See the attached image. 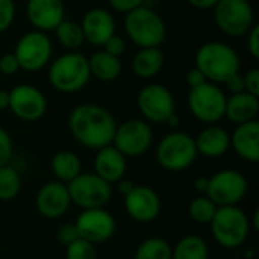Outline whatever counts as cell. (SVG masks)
Wrapping results in <instances>:
<instances>
[{"label": "cell", "instance_id": "1", "mask_svg": "<svg viewBox=\"0 0 259 259\" xmlns=\"http://www.w3.org/2000/svg\"><path fill=\"white\" fill-rule=\"evenodd\" d=\"M68 127L79 144L99 150L112 144L117 121L106 108L94 103H83L71 111Z\"/></svg>", "mask_w": 259, "mask_h": 259}, {"label": "cell", "instance_id": "2", "mask_svg": "<svg viewBox=\"0 0 259 259\" xmlns=\"http://www.w3.org/2000/svg\"><path fill=\"white\" fill-rule=\"evenodd\" d=\"M196 67L205 74L208 82L225 83L231 76L240 73V56L226 42L211 41L199 47L196 53Z\"/></svg>", "mask_w": 259, "mask_h": 259}, {"label": "cell", "instance_id": "3", "mask_svg": "<svg viewBox=\"0 0 259 259\" xmlns=\"http://www.w3.org/2000/svg\"><path fill=\"white\" fill-rule=\"evenodd\" d=\"M50 85L65 94L77 93L85 88L91 79L88 58L79 52H67L58 56L49 67Z\"/></svg>", "mask_w": 259, "mask_h": 259}, {"label": "cell", "instance_id": "4", "mask_svg": "<svg viewBox=\"0 0 259 259\" xmlns=\"http://www.w3.org/2000/svg\"><path fill=\"white\" fill-rule=\"evenodd\" d=\"M124 30L129 39L140 49L159 47L167 35L164 20L146 6H140L126 14Z\"/></svg>", "mask_w": 259, "mask_h": 259}, {"label": "cell", "instance_id": "5", "mask_svg": "<svg viewBox=\"0 0 259 259\" xmlns=\"http://www.w3.org/2000/svg\"><path fill=\"white\" fill-rule=\"evenodd\" d=\"M209 225L214 240L225 249L243 246L250 234V220L238 205L219 206Z\"/></svg>", "mask_w": 259, "mask_h": 259}, {"label": "cell", "instance_id": "6", "mask_svg": "<svg viewBox=\"0 0 259 259\" xmlns=\"http://www.w3.org/2000/svg\"><path fill=\"white\" fill-rule=\"evenodd\" d=\"M197 155L194 138L181 131L167 134L156 146V161L168 171H182L190 168Z\"/></svg>", "mask_w": 259, "mask_h": 259}, {"label": "cell", "instance_id": "7", "mask_svg": "<svg viewBox=\"0 0 259 259\" xmlns=\"http://www.w3.org/2000/svg\"><path fill=\"white\" fill-rule=\"evenodd\" d=\"M226 99L228 96L220 88V85L205 82L190 90L188 108L199 121L206 124H215L225 117Z\"/></svg>", "mask_w": 259, "mask_h": 259}, {"label": "cell", "instance_id": "8", "mask_svg": "<svg viewBox=\"0 0 259 259\" xmlns=\"http://www.w3.org/2000/svg\"><path fill=\"white\" fill-rule=\"evenodd\" d=\"M214 20L223 33L238 38L255 26V12L249 0H219Z\"/></svg>", "mask_w": 259, "mask_h": 259}, {"label": "cell", "instance_id": "9", "mask_svg": "<svg viewBox=\"0 0 259 259\" xmlns=\"http://www.w3.org/2000/svg\"><path fill=\"white\" fill-rule=\"evenodd\" d=\"M71 203L82 209L105 208L112 197V187L96 173H80L67 184Z\"/></svg>", "mask_w": 259, "mask_h": 259}, {"label": "cell", "instance_id": "10", "mask_svg": "<svg viewBox=\"0 0 259 259\" xmlns=\"http://www.w3.org/2000/svg\"><path fill=\"white\" fill-rule=\"evenodd\" d=\"M53 47L46 32H26L15 44L14 55L18 61L20 70L35 73L42 70L52 59Z\"/></svg>", "mask_w": 259, "mask_h": 259}, {"label": "cell", "instance_id": "11", "mask_svg": "<svg viewBox=\"0 0 259 259\" xmlns=\"http://www.w3.org/2000/svg\"><path fill=\"white\" fill-rule=\"evenodd\" d=\"M153 143V132L147 121L132 118L117 124L112 146L126 158L144 155Z\"/></svg>", "mask_w": 259, "mask_h": 259}, {"label": "cell", "instance_id": "12", "mask_svg": "<svg viewBox=\"0 0 259 259\" xmlns=\"http://www.w3.org/2000/svg\"><path fill=\"white\" fill-rule=\"evenodd\" d=\"M138 109L146 121L150 123H167L175 114V97L171 91L161 83H150L141 88L137 97Z\"/></svg>", "mask_w": 259, "mask_h": 259}, {"label": "cell", "instance_id": "13", "mask_svg": "<svg viewBox=\"0 0 259 259\" xmlns=\"http://www.w3.org/2000/svg\"><path fill=\"white\" fill-rule=\"evenodd\" d=\"M247 179L237 170H222L209 178L208 196L217 206H235L247 194Z\"/></svg>", "mask_w": 259, "mask_h": 259}, {"label": "cell", "instance_id": "14", "mask_svg": "<svg viewBox=\"0 0 259 259\" xmlns=\"http://www.w3.org/2000/svg\"><path fill=\"white\" fill-rule=\"evenodd\" d=\"M79 238H83L93 244L109 241L117 231V222L111 212L105 208L82 209L74 222Z\"/></svg>", "mask_w": 259, "mask_h": 259}, {"label": "cell", "instance_id": "15", "mask_svg": "<svg viewBox=\"0 0 259 259\" xmlns=\"http://www.w3.org/2000/svg\"><path fill=\"white\" fill-rule=\"evenodd\" d=\"M9 111L23 121H36L47 111V99L36 87L21 83L9 91Z\"/></svg>", "mask_w": 259, "mask_h": 259}, {"label": "cell", "instance_id": "16", "mask_svg": "<svg viewBox=\"0 0 259 259\" xmlns=\"http://www.w3.org/2000/svg\"><path fill=\"white\" fill-rule=\"evenodd\" d=\"M124 208L129 217L138 223H150L161 214V197L147 185H135L134 190L124 196Z\"/></svg>", "mask_w": 259, "mask_h": 259}, {"label": "cell", "instance_id": "17", "mask_svg": "<svg viewBox=\"0 0 259 259\" xmlns=\"http://www.w3.org/2000/svg\"><path fill=\"white\" fill-rule=\"evenodd\" d=\"M71 199L67 184L59 181H50L44 184L35 197V206L39 215L56 220L61 219L70 208Z\"/></svg>", "mask_w": 259, "mask_h": 259}, {"label": "cell", "instance_id": "18", "mask_svg": "<svg viewBox=\"0 0 259 259\" xmlns=\"http://www.w3.org/2000/svg\"><path fill=\"white\" fill-rule=\"evenodd\" d=\"M80 27L85 41L97 47H102L117 29L112 14L102 8H93L87 11L80 21Z\"/></svg>", "mask_w": 259, "mask_h": 259}, {"label": "cell", "instance_id": "19", "mask_svg": "<svg viewBox=\"0 0 259 259\" xmlns=\"http://www.w3.org/2000/svg\"><path fill=\"white\" fill-rule=\"evenodd\" d=\"M26 15L36 30H55L65 18V5L62 0H27Z\"/></svg>", "mask_w": 259, "mask_h": 259}, {"label": "cell", "instance_id": "20", "mask_svg": "<svg viewBox=\"0 0 259 259\" xmlns=\"http://www.w3.org/2000/svg\"><path fill=\"white\" fill-rule=\"evenodd\" d=\"M127 170L126 156L112 144L97 150L94 158V173L111 185L124 178Z\"/></svg>", "mask_w": 259, "mask_h": 259}, {"label": "cell", "instance_id": "21", "mask_svg": "<svg viewBox=\"0 0 259 259\" xmlns=\"http://www.w3.org/2000/svg\"><path fill=\"white\" fill-rule=\"evenodd\" d=\"M231 147L249 162L259 161V123L256 120L237 124L231 135Z\"/></svg>", "mask_w": 259, "mask_h": 259}, {"label": "cell", "instance_id": "22", "mask_svg": "<svg viewBox=\"0 0 259 259\" xmlns=\"http://www.w3.org/2000/svg\"><path fill=\"white\" fill-rule=\"evenodd\" d=\"M194 141L197 153L206 158H220L231 149V135L226 129L217 124H208V127H205Z\"/></svg>", "mask_w": 259, "mask_h": 259}, {"label": "cell", "instance_id": "23", "mask_svg": "<svg viewBox=\"0 0 259 259\" xmlns=\"http://www.w3.org/2000/svg\"><path fill=\"white\" fill-rule=\"evenodd\" d=\"M259 114V97L247 91L232 94L226 99L225 117L234 124H243L256 120Z\"/></svg>", "mask_w": 259, "mask_h": 259}, {"label": "cell", "instance_id": "24", "mask_svg": "<svg viewBox=\"0 0 259 259\" xmlns=\"http://www.w3.org/2000/svg\"><path fill=\"white\" fill-rule=\"evenodd\" d=\"M164 65V53L159 47L140 49L132 59V71L141 79L155 77Z\"/></svg>", "mask_w": 259, "mask_h": 259}, {"label": "cell", "instance_id": "25", "mask_svg": "<svg viewBox=\"0 0 259 259\" xmlns=\"http://www.w3.org/2000/svg\"><path fill=\"white\" fill-rule=\"evenodd\" d=\"M90 73L102 82H112L121 74V61L105 50L96 52L88 58Z\"/></svg>", "mask_w": 259, "mask_h": 259}, {"label": "cell", "instance_id": "26", "mask_svg": "<svg viewBox=\"0 0 259 259\" xmlns=\"http://www.w3.org/2000/svg\"><path fill=\"white\" fill-rule=\"evenodd\" d=\"M52 173L55 175L56 181L68 184L76 176L82 173V162L79 156L71 150H59L53 155L50 162Z\"/></svg>", "mask_w": 259, "mask_h": 259}, {"label": "cell", "instance_id": "27", "mask_svg": "<svg viewBox=\"0 0 259 259\" xmlns=\"http://www.w3.org/2000/svg\"><path fill=\"white\" fill-rule=\"evenodd\" d=\"M171 259H209V249L202 237L187 235L171 249Z\"/></svg>", "mask_w": 259, "mask_h": 259}, {"label": "cell", "instance_id": "28", "mask_svg": "<svg viewBox=\"0 0 259 259\" xmlns=\"http://www.w3.org/2000/svg\"><path fill=\"white\" fill-rule=\"evenodd\" d=\"M56 38L59 41V44L65 49H68L70 52H74L76 49H79L85 38H83V32L80 27V23H76L73 20H62L56 29H55Z\"/></svg>", "mask_w": 259, "mask_h": 259}, {"label": "cell", "instance_id": "29", "mask_svg": "<svg viewBox=\"0 0 259 259\" xmlns=\"http://www.w3.org/2000/svg\"><path fill=\"white\" fill-rule=\"evenodd\" d=\"M171 246L159 237L144 240L135 250L134 259H171Z\"/></svg>", "mask_w": 259, "mask_h": 259}, {"label": "cell", "instance_id": "30", "mask_svg": "<svg viewBox=\"0 0 259 259\" xmlns=\"http://www.w3.org/2000/svg\"><path fill=\"white\" fill-rule=\"evenodd\" d=\"M21 176L18 170L9 164L0 167V200L8 202L15 199L21 191Z\"/></svg>", "mask_w": 259, "mask_h": 259}, {"label": "cell", "instance_id": "31", "mask_svg": "<svg viewBox=\"0 0 259 259\" xmlns=\"http://www.w3.org/2000/svg\"><path fill=\"white\" fill-rule=\"evenodd\" d=\"M217 205L205 194L196 197L191 200L190 206H188V212H190V217L199 223V225H209L217 212Z\"/></svg>", "mask_w": 259, "mask_h": 259}, {"label": "cell", "instance_id": "32", "mask_svg": "<svg viewBox=\"0 0 259 259\" xmlns=\"http://www.w3.org/2000/svg\"><path fill=\"white\" fill-rule=\"evenodd\" d=\"M96 244L77 238L71 244L65 246V259H97V250L94 247Z\"/></svg>", "mask_w": 259, "mask_h": 259}, {"label": "cell", "instance_id": "33", "mask_svg": "<svg viewBox=\"0 0 259 259\" xmlns=\"http://www.w3.org/2000/svg\"><path fill=\"white\" fill-rule=\"evenodd\" d=\"M15 18L14 0H0V32L8 30Z\"/></svg>", "mask_w": 259, "mask_h": 259}, {"label": "cell", "instance_id": "34", "mask_svg": "<svg viewBox=\"0 0 259 259\" xmlns=\"http://www.w3.org/2000/svg\"><path fill=\"white\" fill-rule=\"evenodd\" d=\"M14 152V144L9 132L3 127H0V167L9 164Z\"/></svg>", "mask_w": 259, "mask_h": 259}, {"label": "cell", "instance_id": "35", "mask_svg": "<svg viewBox=\"0 0 259 259\" xmlns=\"http://www.w3.org/2000/svg\"><path fill=\"white\" fill-rule=\"evenodd\" d=\"M56 238L64 246H68L73 241H76L79 238V235H77V231H76L74 223H65V225H62L58 229V232H56Z\"/></svg>", "mask_w": 259, "mask_h": 259}, {"label": "cell", "instance_id": "36", "mask_svg": "<svg viewBox=\"0 0 259 259\" xmlns=\"http://www.w3.org/2000/svg\"><path fill=\"white\" fill-rule=\"evenodd\" d=\"M20 70L18 61L14 53H6L0 56V73L5 76H12Z\"/></svg>", "mask_w": 259, "mask_h": 259}, {"label": "cell", "instance_id": "37", "mask_svg": "<svg viewBox=\"0 0 259 259\" xmlns=\"http://www.w3.org/2000/svg\"><path fill=\"white\" fill-rule=\"evenodd\" d=\"M103 47H105V49H103L105 52H108V53H111V55L120 58V55H121V53L124 52V49H126V42H124L123 36L114 33V35L103 44Z\"/></svg>", "mask_w": 259, "mask_h": 259}, {"label": "cell", "instance_id": "38", "mask_svg": "<svg viewBox=\"0 0 259 259\" xmlns=\"http://www.w3.org/2000/svg\"><path fill=\"white\" fill-rule=\"evenodd\" d=\"M244 91L259 97V70L250 68L244 76Z\"/></svg>", "mask_w": 259, "mask_h": 259}, {"label": "cell", "instance_id": "39", "mask_svg": "<svg viewBox=\"0 0 259 259\" xmlns=\"http://www.w3.org/2000/svg\"><path fill=\"white\" fill-rule=\"evenodd\" d=\"M143 3H144V0H109L111 8L121 14H127L140 6H143Z\"/></svg>", "mask_w": 259, "mask_h": 259}, {"label": "cell", "instance_id": "40", "mask_svg": "<svg viewBox=\"0 0 259 259\" xmlns=\"http://www.w3.org/2000/svg\"><path fill=\"white\" fill-rule=\"evenodd\" d=\"M247 50H249V53L255 58V59H258L259 58V27L258 24H255L247 33Z\"/></svg>", "mask_w": 259, "mask_h": 259}, {"label": "cell", "instance_id": "41", "mask_svg": "<svg viewBox=\"0 0 259 259\" xmlns=\"http://www.w3.org/2000/svg\"><path fill=\"white\" fill-rule=\"evenodd\" d=\"M205 82H208V80H206L205 74H203L197 67L191 68V70L187 73V83H188L190 90H191V88H196V87H199V85H202V83H205Z\"/></svg>", "mask_w": 259, "mask_h": 259}, {"label": "cell", "instance_id": "42", "mask_svg": "<svg viewBox=\"0 0 259 259\" xmlns=\"http://www.w3.org/2000/svg\"><path fill=\"white\" fill-rule=\"evenodd\" d=\"M225 85H226V88H228L232 94L241 93V91H244V77H243L240 73H237V74L231 76V77L225 82Z\"/></svg>", "mask_w": 259, "mask_h": 259}, {"label": "cell", "instance_id": "43", "mask_svg": "<svg viewBox=\"0 0 259 259\" xmlns=\"http://www.w3.org/2000/svg\"><path fill=\"white\" fill-rule=\"evenodd\" d=\"M188 3L197 9H214L219 0H188Z\"/></svg>", "mask_w": 259, "mask_h": 259}, {"label": "cell", "instance_id": "44", "mask_svg": "<svg viewBox=\"0 0 259 259\" xmlns=\"http://www.w3.org/2000/svg\"><path fill=\"white\" fill-rule=\"evenodd\" d=\"M208 185H209V178H197L194 181V188L199 194H206L208 191Z\"/></svg>", "mask_w": 259, "mask_h": 259}, {"label": "cell", "instance_id": "45", "mask_svg": "<svg viewBox=\"0 0 259 259\" xmlns=\"http://www.w3.org/2000/svg\"><path fill=\"white\" fill-rule=\"evenodd\" d=\"M118 191L123 194V196H126V194H129L132 190H134V187H135V184L132 182V181H129V179H120L118 182Z\"/></svg>", "mask_w": 259, "mask_h": 259}, {"label": "cell", "instance_id": "46", "mask_svg": "<svg viewBox=\"0 0 259 259\" xmlns=\"http://www.w3.org/2000/svg\"><path fill=\"white\" fill-rule=\"evenodd\" d=\"M9 109V91L0 90V111Z\"/></svg>", "mask_w": 259, "mask_h": 259}]
</instances>
